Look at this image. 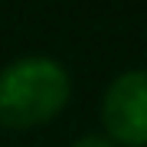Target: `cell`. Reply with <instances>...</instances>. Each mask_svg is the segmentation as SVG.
<instances>
[{
  "label": "cell",
  "mask_w": 147,
  "mask_h": 147,
  "mask_svg": "<svg viewBox=\"0 0 147 147\" xmlns=\"http://www.w3.org/2000/svg\"><path fill=\"white\" fill-rule=\"evenodd\" d=\"M72 79L49 56H23L0 72V124L39 127L65 108Z\"/></svg>",
  "instance_id": "obj_1"
},
{
  "label": "cell",
  "mask_w": 147,
  "mask_h": 147,
  "mask_svg": "<svg viewBox=\"0 0 147 147\" xmlns=\"http://www.w3.org/2000/svg\"><path fill=\"white\" fill-rule=\"evenodd\" d=\"M105 137L121 147H147V69L121 72L101 98Z\"/></svg>",
  "instance_id": "obj_2"
},
{
  "label": "cell",
  "mask_w": 147,
  "mask_h": 147,
  "mask_svg": "<svg viewBox=\"0 0 147 147\" xmlns=\"http://www.w3.org/2000/svg\"><path fill=\"white\" fill-rule=\"evenodd\" d=\"M72 147H115L105 134H82L79 141H72Z\"/></svg>",
  "instance_id": "obj_3"
}]
</instances>
